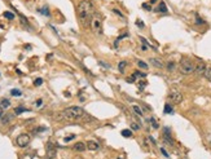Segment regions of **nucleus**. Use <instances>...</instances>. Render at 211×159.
<instances>
[{
  "instance_id": "f257e3e1",
  "label": "nucleus",
  "mask_w": 211,
  "mask_h": 159,
  "mask_svg": "<svg viewBox=\"0 0 211 159\" xmlns=\"http://www.w3.org/2000/svg\"><path fill=\"white\" fill-rule=\"evenodd\" d=\"M95 13H96L95 7L91 3V0H82V1L79 3L78 8H76L78 20H79V22H80V25L84 28L91 26V21H92V17Z\"/></svg>"
},
{
  "instance_id": "f03ea898",
  "label": "nucleus",
  "mask_w": 211,
  "mask_h": 159,
  "mask_svg": "<svg viewBox=\"0 0 211 159\" xmlns=\"http://www.w3.org/2000/svg\"><path fill=\"white\" fill-rule=\"evenodd\" d=\"M86 118H87L86 111L79 106H70L61 111L58 115V119L68 120V122H82Z\"/></svg>"
},
{
  "instance_id": "7ed1b4c3",
  "label": "nucleus",
  "mask_w": 211,
  "mask_h": 159,
  "mask_svg": "<svg viewBox=\"0 0 211 159\" xmlns=\"http://www.w3.org/2000/svg\"><path fill=\"white\" fill-rule=\"evenodd\" d=\"M194 69H196V65L193 61H190L189 58H183L180 61V73L184 75H190L194 73Z\"/></svg>"
},
{
  "instance_id": "20e7f679",
  "label": "nucleus",
  "mask_w": 211,
  "mask_h": 159,
  "mask_svg": "<svg viewBox=\"0 0 211 159\" xmlns=\"http://www.w3.org/2000/svg\"><path fill=\"white\" fill-rule=\"evenodd\" d=\"M91 27H92V30L95 31L96 34H101V31H102V21H101L100 14H97V13L93 14L92 21H91Z\"/></svg>"
},
{
  "instance_id": "39448f33",
  "label": "nucleus",
  "mask_w": 211,
  "mask_h": 159,
  "mask_svg": "<svg viewBox=\"0 0 211 159\" xmlns=\"http://www.w3.org/2000/svg\"><path fill=\"white\" fill-rule=\"evenodd\" d=\"M30 141H31L30 134H27V133H21L20 136L17 137V140H16V144H17L20 148H25V146H27L29 144H30Z\"/></svg>"
},
{
  "instance_id": "423d86ee",
  "label": "nucleus",
  "mask_w": 211,
  "mask_h": 159,
  "mask_svg": "<svg viewBox=\"0 0 211 159\" xmlns=\"http://www.w3.org/2000/svg\"><path fill=\"white\" fill-rule=\"evenodd\" d=\"M57 155V149L52 142L47 144V153H45V158L47 159H54Z\"/></svg>"
},
{
  "instance_id": "0eeeda50",
  "label": "nucleus",
  "mask_w": 211,
  "mask_h": 159,
  "mask_svg": "<svg viewBox=\"0 0 211 159\" xmlns=\"http://www.w3.org/2000/svg\"><path fill=\"white\" fill-rule=\"evenodd\" d=\"M169 100L172 103H180L183 101V95L180 92H177V91H171L169 93Z\"/></svg>"
},
{
  "instance_id": "6e6552de",
  "label": "nucleus",
  "mask_w": 211,
  "mask_h": 159,
  "mask_svg": "<svg viewBox=\"0 0 211 159\" xmlns=\"http://www.w3.org/2000/svg\"><path fill=\"white\" fill-rule=\"evenodd\" d=\"M206 69H207V66H206L205 62H198V64L196 65V69H194V74L198 76H202L203 74H205Z\"/></svg>"
},
{
  "instance_id": "1a4fd4ad",
  "label": "nucleus",
  "mask_w": 211,
  "mask_h": 159,
  "mask_svg": "<svg viewBox=\"0 0 211 159\" xmlns=\"http://www.w3.org/2000/svg\"><path fill=\"white\" fill-rule=\"evenodd\" d=\"M149 62H150V64H152L154 67H157V69H163V67H165L163 61H162V60H159V58H155V57L150 58Z\"/></svg>"
},
{
  "instance_id": "9d476101",
  "label": "nucleus",
  "mask_w": 211,
  "mask_h": 159,
  "mask_svg": "<svg viewBox=\"0 0 211 159\" xmlns=\"http://www.w3.org/2000/svg\"><path fill=\"white\" fill-rule=\"evenodd\" d=\"M73 149H74L75 151H79V153H82V151H84L86 149H87V145H86L84 142H76V144H74Z\"/></svg>"
},
{
  "instance_id": "9b49d317",
  "label": "nucleus",
  "mask_w": 211,
  "mask_h": 159,
  "mask_svg": "<svg viewBox=\"0 0 211 159\" xmlns=\"http://www.w3.org/2000/svg\"><path fill=\"white\" fill-rule=\"evenodd\" d=\"M13 118H14L13 114H4V117L1 118V123H3V124H8L9 122L13 120Z\"/></svg>"
},
{
  "instance_id": "f8f14e48",
  "label": "nucleus",
  "mask_w": 211,
  "mask_h": 159,
  "mask_svg": "<svg viewBox=\"0 0 211 159\" xmlns=\"http://www.w3.org/2000/svg\"><path fill=\"white\" fill-rule=\"evenodd\" d=\"M87 149H90V150H97L99 149V144L96 142V141H87Z\"/></svg>"
},
{
  "instance_id": "ddd939ff",
  "label": "nucleus",
  "mask_w": 211,
  "mask_h": 159,
  "mask_svg": "<svg viewBox=\"0 0 211 159\" xmlns=\"http://www.w3.org/2000/svg\"><path fill=\"white\" fill-rule=\"evenodd\" d=\"M154 12H159V13H166V12H167V7H166V4H165L163 1H161L159 5H158V8H155V9H154Z\"/></svg>"
},
{
  "instance_id": "4468645a",
  "label": "nucleus",
  "mask_w": 211,
  "mask_h": 159,
  "mask_svg": "<svg viewBox=\"0 0 211 159\" xmlns=\"http://www.w3.org/2000/svg\"><path fill=\"white\" fill-rule=\"evenodd\" d=\"M0 106H1L3 109H8L9 106H11V102H9V100H7V98H3V100L0 101Z\"/></svg>"
},
{
  "instance_id": "2eb2a0df",
  "label": "nucleus",
  "mask_w": 211,
  "mask_h": 159,
  "mask_svg": "<svg viewBox=\"0 0 211 159\" xmlns=\"http://www.w3.org/2000/svg\"><path fill=\"white\" fill-rule=\"evenodd\" d=\"M132 110L136 113V115H139V117H143V115H144V113H143V110H141V107H139V106L133 105V106H132Z\"/></svg>"
},
{
  "instance_id": "dca6fc26",
  "label": "nucleus",
  "mask_w": 211,
  "mask_h": 159,
  "mask_svg": "<svg viewBox=\"0 0 211 159\" xmlns=\"http://www.w3.org/2000/svg\"><path fill=\"white\" fill-rule=\"evenodd\" d=\"M203 76H205L206 79H207L208 81H211V66H207V69H206L205 74H203Z\"/></svg>"
},
{
  "instance_id": "f3484780",
  "label": "nucleus",
  "mask_w": 211,
  "mask_h": 159,
  "mask_svg": "<svg viewBox=\"0 0 211 159\" xmlns=\"http://www.w3.org/2000/svg\"><path fill=\"white\" fill-rule=\"evenodd\" d=\"M175 67H176V65H175V62H174V61L167 62V70H169L170 73H172V71H174Z\"/></svg>"
},
{
  "instance_id": "a211bd4d",
  "label": "nucleus",
  "mask_w": 211,
  "mask_h": 159,
  "mask_svg": "<svg viewBox=\"0 0 211 159\" xmlns=\"http://www.w3.org/2000/svg\"><path fill=\"white\" fill-rule=\"evenodd\" d=\"M174 113V109L171 107V105L170 103H166L165 105V114H172Z\"/></svg>"
},
{
  "instance_id": "6ab92c4d",
  "label": "nucleus",
  "mask_w": 211,
  "mask_h": 159,
  "mask_svg": "<svg viewBox=\"0 0 211 159\" xmlns=\"http://www.w3.org/2000/svg\"><path fill=\"white\" fill-rule=\"evenodd\" d=\"M127 66V62L126 61H121L118 64V69H119V71H121V73H123L124 71V67Z\"/></svg>"
},
{
  "instance_id": "aec40b11",
  "label": "nucleus",
  "mask_w": 211,
  "mask_h": 159,
  "mask_svg": "<svg viewBox=\"0 0 211 159\" xmlns=\"http://www.w3.org/2000/svg\"><path fill=\"white\" fill-rule=\"evenodd\" d=\"M121 133H122L123 137H131L132 136V131H129V129H123Z\"/></svg>"
},
{
  "instance_id": "412c9836",
  "label": "nucleus",
  "mask_w": 211,
  "mask_h": 159,
  "mask_svg": "<svg viewBox=\"0 0 211 159\" xmlns=\"http://www.w3.org/2000/svg\"><path fill=\"white\" fill-rule=\"evenodd\" d=\"M137 66L143 70H148V64H145L144 61H137Z\"/></svg>"
},
{
  "instance_id": "4be33fe9",
  "label": "nucleus",
  "mask_w": 211,
  "mask_h": 159,
  "mask_svg": "<svg viewBox=\"0 0 211 159\" xmlns=\"http://www.w3.org/2000/svg\"><path fill=\"white\" fill-rule=\"evenodd\" d=\"M149 122L152 123V127H153V128H154V129H158V128H159V126H158L157 120H155L154 118H150V119H149Z\"/></svg>"
},
{
  "instance_id": "5701e85b",
  "label": "nucleus",
  "mask_w": 211,
  "mask_h": 159,
  "mask_svg": "<svg viewBox=\"0 0 211 159\" xmlns=\"http://www.w3.org/2000/svg\"><path fill=\"white\" fill-rule=\"evenodd\" d=\"M133 75H135V76H139V78H145V76H147V73H141L140 70H136Z\"/></svg>"
},
{
  "instance_id": "b1692460",
  "label": "nucleus",
  "mask_w": 211,
  "mask_h": 159,
  "mask_svg": "<svg viewBox=\"0 0 211 159\" xmlns=\"http://www.w3.org/2000/svg\"><path fill=\"white\" fill-rule=\"evenodd\" d=\"M3 16L5 17V18H8V20H14V14L11 13V12H4Z\"/></svg>"
},
{
  "instance_id": "393cba45",
  "label": "nucleus",
  "mask_w": 211,
  "mask_h": 159,
  "mask_svg": "<svg viewBox=\"0 0 211 159\" xmlns=\"http://www.w3.org/2000/svg\"><path fill=\"white\" fill-rule=\"evenodd\" d=\"M11 95H12V96H16V97H20L22 93H21L20 89H12V91H11Z\"/></svg>"
},
{
  "instance_id": "a878e982",
  "label": "nucleus",
  "mask_w": 211,
  "mask_h": 159,
  "mask_svg": "<svg viewBox=\"0 0 211 159\" xmlns=\"http://www.w3.org/2000/svg\"><path fill=\"white\" fill-rule=\"evenodd\" d=\"M137 85H139V88L144 89V88L147 87V81H145V80H139V81H137Z\"/></svg>"
},
{
  "instance_id": "bb28decb",
  "label": "nucleus",
  "mask_w": 211,
  "mask_h": 159,
  "mask_svg": "<svg viewBox=\"0 0 211 159\" xmlns=\"http://www.w3.org/2000/svg\"><path fill=\"white\" fill-rule=\"evenodd\" d=\"M113 13H115V14H117V16H119V17H121V18H122V20H126V17H124V16H123V14H122V13H121V12H119V11H118V9H113Z\"/></svg>"
},
{
  "instance_id": "cd10ccee",
  "label": "nucleus",
  "mask_w": 211,
  "mask_h": 159,
  "mask_svg": "<svg viewBox=\"0 0 211 159\" xmlns=\"http://www.w3.org/2000/svg\"><path fill=\"white\" fill-rule=\"evenodd\" d=\"M26 111L25 107H16V110H14V114H20V113H23Z\"/></svg>"
},
{
  "instance_id": "c85d7f7f",
  "label": "nucleus",
  "mask_w": 211,
  "mask_h": 159,
  "mask_svg": "<svg viewBox=\"0 0 211 159\" xmlns=\"http://www.w3.org/2000/svg\"><path fill=\"white\" fill-rule=\"evenodd\" d=\"M42 83H43V79L42 78H38V79H35V81H34V84L36 87H39V85H42Z\"/></svg>"
},
{
  "instance_id": "c756f323",
  "label": "nucleus",
  "mask_w": 211,
  "mask_h": 159,
  "mask_svg": "<svg viewBox=\"0 0 211 159\" xmlns=\"http://www.w3.org/2000/svg\"><path fill=\"white\" fill-rule=\"evenodd\" d=\"M74 138H75V134H71V136L65 137L64 141H65V142H69V141H71V140H74Z\"/></svg>"
},
{
  "instance_id": "7c9ffc66",
  "label": "nucleus",
  "mask_w": 211,
  "mask_h": 159,
  "mask_svg": "<svg viewBox=\"0 0 211 159\" xmlns=\"http://www.w3.org/2000/svg\"><path fill=\"white\" fill-rule=\"evenodd\" d=\"M40 12H42L43 14H45V16H49V12H48V9H47V8H43Z\"/></svg>"
},
{
  "instance_id": "2f4dec72",
  "label": "nucleus",
  "mask_w": 211,
  "mask_h": 159,
  "mask_svg": "<svg viewBox=\"0 0 211 159\" xmlns=\"http://www.w3.org/2000/svg\"><path fill=\"white\" fill-rule=\"evenodd\" d=\"M3 117H4V109L1 107V106H0V119H1Z\"/></svg>"
},
{
  "instance_id": "473e14b6",
  "label": "nucleus",
  "mask_w": 211,
  "mask_h": 159,
  "mask_svg": "<svg viewBox=\"0 0 211 159\" xmlns=\"http://www.w3.org/2000/svg\"><path fill=\"white\" fill-rule=\"evenodd\" d=\"M132 128L135 129V131H137V129H139V126H137V123H132Z\"/></svg>"
},
{
  "instance_id": "72a5a7b5",
  "label": "nucleus",
  "mask_w": 211,
  "mask_h": 159,
  "mask_svg": "<svg viewBox=\"0 0 211 159\" xmlns=\"http://www.w3.org/2000/svg\"><path fill=\"white\" fill-rule=\"evenodd\" d=\"M136 25H137L139 27H141V28L144 27V23H143V22H140V21H137V22H136Z\"/></svg>"
},
{
  "instance_id": "f704fd0d",
  "label": "nucleus",
  "mask_w": 211,
  "mask_h": 159,
  "mask_svg": "<svg viewBox=\"0 0 211 159\" xmlns=\"http://www.w3.org/2000/svg\"><path fill=\"white\" fill-rule=\"evenodd\" d=\"M161 151H162V154H163V155H165V156H170V155H169V154H167V151H166V150H165V149H161Z\"/></svg>"
},
{
  "instance_id": "c9c22d12",
  "label": "nucleus",
  "mask_w": 211,
  "mask_h": 159,
  "mask_svg": "<svg viewBox=\"0 0 211 159\" xmlns=\"http://www.w3.org/2000/svg\"><path fill=\"white\" fill-rule=\"evenodd\" d=\"M196 22H197L198 25H202V23H203V21L201 20V18H198V17H197V21H196Z\"/></svg>"
},
{
  "instance_id": "e433bc0d",
  "label": "nucleus",
  "mask_w": 211,
  "mask_h": 159,
  "mask_svg": "<svg viewBox=\"0 0 211 159\" xmlns=\"http://www.w3.org/2000/svg\"><path fill=\"white\" fill-rule=\"evenodd\" d=\"M143 8L148 9V11H150V7H149V5H148V4H143Z\"/></svg>"
},
{
  "instance_id": "4c0bfd02",
  "label": "nucleus",
  "mask_w": 211,
  "mask_h": 159,
  "mask_svg": "<svg viewBox=\"0 0 211 159\" xmlns=\"http://www.w3.org/2000/svg\"><path fill=\"white\" fill-rule=\"evenodd\" d=\"M42 102H43L42 100H38V101H36V106H40V105H42Z\"/></svg>"
},
{
  "instance_id": "58836bf2",
  "label": "nucleus",
  "mask_w": 211,
  "mask_h": 159,
  "mask_svg": "<svg viewBox=\"0 0 211 159\" xmlns=\"http://www.w3.org/2000/svg\"><path fill=\"white\" fill-rule=\"evenodd\" d=\"M155 1H157V0H150V4H154Z\"/></svg>"
},
{
  "instance_id": "ea45409f",
  "label": "nucleus",
  "mask_w": 211,
  "mask_h": 159,
  "mask_svg": "<svg viewBox=\"0 0 211 159\" xmlns=\"http://www.w3.org/2000/svg\"><path fill=\"white\" fill-rule=\"evenodd\" d=\"M118 159H124V158H121V156H119V158H118Z\"/></svg>"
}]
</instances>
